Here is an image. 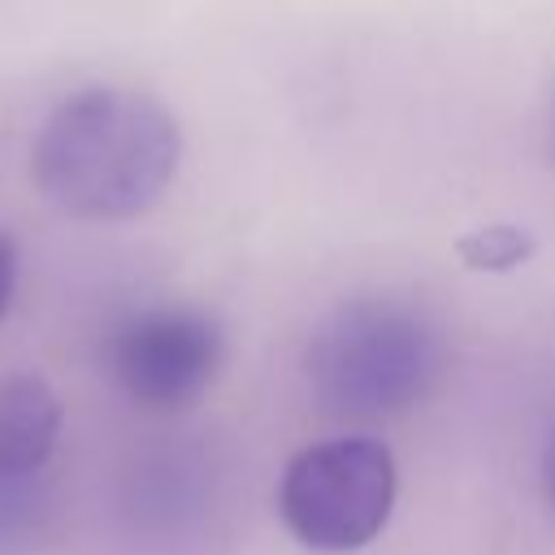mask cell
Segmentation results:
<instances>
[{
	"mask_svg": "<svg viewBox=\"0 0 555 555\" xmlns=\"http://www.w3.org/2000/svg\"><path fill=\"white\" fill-rule=\"evenodd\" d=\"M61 438V399L35 373L0 377V477H39Z\"/></svg>",
	"mask_w": 555,
	"mask_h": 555,
	"instance_id": "obj_5",
	"label": "cell"
},
{
	"mask_svg": "<svg viewBox=\"0 0 555 555\" xmlns=\"http://www.w3.org/2000/svg\"><path fill=\"white\" fill-rule=\"evenodd\" d=\"M455 247H460V256H464L468 269L503 273V269L520 264V260L533 251V238H529L525 230H516V225H490V230H481V234L460 238Z\"/></svg>",
	"mask_w": 555,
	"mask_h": 555,
	"instance_id": "obj_7",
	"label": "cell"
},
{
	"mask_svg": "<svg viewBox=\"0 0 555 555\" xmlns=\"http://www.w3.org/2000/svg\"><path fill=\"white\" fill-rule=\"evenodd\" d=\"M13 291H17V247H13V238L0 230V317H4L9 304H13Z\"/></svg>",
	"mask_w": 555,
	"mask_h": 555,
	"instance_id": "obj_8",
	"label": "cell"
},
{
	"mask_svg": "<svg viewBox=\"0 0 555 555\" xmlns=\"http://www.w3.org/2000/svg\"><path fill=\"white\" fill-rule=\"evenodd\" d=\"M225 360L221 325L195 308H147L108 343L113 382L152 412L191 408Z\"/></svg>",
	"mask_w": 555,
	"mask_h": 555,
	"instance_id": "obj_4",
	"label": "cell"
},
{
	"mask_svg": "<svg viewBox=\"0 0 555 555\" xmlns=\"http://www.w3.org/2000/svg\"><path fill=\"white\" fill-rule=\"evenodd\" d=\"M546 494L555 503V447H551V460H546Z\"/></svg>",
	"mask_w": 555,
	"mask_h": 555,
	"instance_id": "obj_9",
	"label": "cell"
},
{
	"mask_svg": "<svg viewBox=\"0 0 555 555\" xmlns=\"http://www.w3.org/2000/svg\"><path fill=\"white\" fill-rule=\"evenodd\" d=\"M182 160L173 113L130 87L65 95L30 143L39 195L78 221H126L152 208Z\"/></svg>",
	"mask_w": 555,
	"mask_h": 555,
	"instance_id": "obj_1",
	"label": "cell"
},
{
	"mask_svg": "<svg viewBox=\"0 0 555 555\" xmlns=\"http://www.w3.org/2000/svg\"><path fill=\"white\" fill-rule=\"evenodd\" d=\"M395 507V460L377 438H330L304 447L278 486L286 529L312 551H360Z\"/></svg>",
	"mask_w": 555,
	"mask_h": 555,
	"instance_id": "obj_3",
	"label": "cell"
},
{
	"mask_svg": "<svg viewBox=\"0 0 555 555\" xmlns=\"http://www.w3.org/2000/svg\"><path fill=\"white\" fill-rule=\"evenodd\" d=\"M43 490L35 477H0V551H17L39 533Z\"/></svg>",
	"mask_w": 555,
	"mask_h": 555,
	"instance_id": "obj_6",
	"label": "cell"
},
{
	"mask_svg": "<svg viewBox=\"0 0 555 555\" xmlns=\"http://www.w3.org/2000/svg\"><path fill=\"white\" fill-rule=\"evenodd\" d=\"M447 347L438 325L390 295L334 308L308 338L304 377L338 421H386L416 408L442 377Z\"/></svg>",
	"mask_w": 555,
	"mask_h": 555,
	"instance_id": "obj_2",
	"label": "cell"
}]
</instances>
